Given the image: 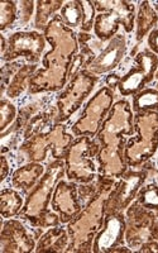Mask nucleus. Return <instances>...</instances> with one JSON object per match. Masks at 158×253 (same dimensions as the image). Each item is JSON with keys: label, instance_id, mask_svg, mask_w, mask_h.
I'll return each instance as SVG.
<instances>
[{"label": "nucleus", "instance_id": "31", "mask_svg": "<svg viewBox=\"0 0 158 253\" xmlns=\"http://www.w3.org/2000/svg\"><path fill=\"white\" fill-rule=\"evenodd\" d=\"M148 47L155 55H158V28L153 29L148 36Z\"/></svg>", "mask_w": 158, "mask_h": 253}, {"label": "nucleus", "instance_id": "7", "mask_svg": "<svg viewBox=\"0 0 158 253\" xmlns=\"http://www.w3.org/2000/svg\"><path fill=\"white\" fill-rule=\"evenodd\" d=\"M100 151V147L95 143L91 137L82 135L72 142L67 151L65 165L66 176L70 181H78L81 184H90L96 176L92 157Z\"/></svg>", "mask_w": 158, "mask_h": 253}, {"label": "nucleus", "instance_id": "23", "mask_svg": "<svg viewBox=\"0 0 158 253\" xmlns=\"http://www.w3.org/2000/svg\"><path fill=\"white\" fill-rule=\"evenodd\" d=\"M132 109L135 113L158 112V90L143 89L133 96Z\"/></svg>", "mask_w": 158, "mask_h": 253}, {"label": "nucleus", "instance_id": "8", "mask_svg": "<svg viewBox=\"0 0 158 253\" xmlns=\"http://www.w3.org/2000/svg\"><path fill=\"white\" fill-rule=\"evenodd\" d=\"M72 142L74 137L66 132V126L57 123L49 132L40 133L27 139L20 147V151L27 153L29 162L43 161L48 150L52 151L56 160H63L66 158Z\"/></svg>", "mask_w": 158, "mask_h": 253}, {"label": "nucleus", "instance_id": "30", "mask_svg": "<svg viewBox=\"0 0 158 253\" xmlns=\"http://www.w3.org/2000/svg\"><path fill=\"white\" fill-rule=\"evenodd\" d=\"M20 8L18 10V17L20 18V23L26 24L33 13V5L35 1H20Z\"/></svg>", "mask_w": 158, "mask_h": 253}, {"label": "nucleus", "instance_id": "24", "mask_svg": "<svg viewBox=\"0 0 158 253\" xmlns=\"http://www.w3.org/2000/svg\"><path fill=\"white\" fill-rule=\"evenodd\" d=\"M37 14H36L35 27L40 31H43L47 28L48 23L51 22L49 17L55 14L58 9H62L63 1L62 0H52V1H44V0H40L37 1ZM55 17V15H53Z\"/></svg>", "mask_w": 158, "mask_h": 253}, {"label": "nucleus", "instance_id": "6", "mask_svg": "<svg viewBox=\"0 0 158 253\" xmlns=\"http://www.w3.org/2000/svg\"><path fill=\"white\" fill-rule=\"evenodd\" d=\"M99 14L95 18L94 33L101 41L107 42L118 33L119 26H123L126 33L134 28L135 6L125 0H108V1H94Z\"/></svg>", "mask_w": 158, "mask_h": 253}, {"label": "nucleus", "instance_id": "16", "mask_svg": "<svg viewBox=\"0 0 158 253\" xmlns=\"http://www.w3.org/2000/svg\"><path fill=\"white\" fill-rule=\"evenodd\" d=\"M1 252L28 253L36 251V242L19 220L9 219L1 223Z\"/></svg>", "mask_w": 158, "mask_h": 253}, {"label": "nucleus", "instance_id": "5", "mask_svg": "<svg viewBox=\"0 0 158 253\" xmlns=\"http://www.w3.org/2000/svg\"><path fill=\"white\" fill-rule=\"evenodd\" d=\"M133 124L137 135L125 143L124 158L128 166L138 167L158 148V112L135 113Z\"/></svg>", "mask_w": 158, "mask_h": 253}, {"label": "nucleus", "instance_id": "15", "mask_svg": "<svg viewBox=\"0 0 158 253\" xmlns=\"http://www.w3.org/2000/svg\"><path fill=\"white\" fill-rule=\"evenodd\" d=\"M126 223L121 213L108 214L105 221L92 243V252L107 253L114 252L115 248L123 245Z\"/></svg>", "mask_w": 158, "mask_h": 253}, {"label": "nucleus", "instance_id": "11", "mask_svg": "<svg viewBox=\"0 0 158 253\" xmlns=\"http://www.w3.org/2000/svg\"><path fill=\"white\" fill-rule=\"evenodd\" d=\"M157 69L158 56L150 49L141 51L135 56L134 66L119 80V92L123 96L135 95L155 79Z\"/></svg>", "mask_w": 158, "mask_h": 253}, {"label": "nucleus", "instance_id": "10", "mask_svg": "<svg viewBox=\"0 0 158 253\" xmlns=\"http://www.w3.org/2000/svg\"><path fill=\"white\" fill-rule=\"evenodd\" d=\"M98 83V76L81 70L71 79L67 87L57 96V118L56 122L61 123L71 117L82 105L85 99L90 95Z\"/></svg>", "mask_w": 158, "mask_h": 253}, {"label": "nucleus", "instance_id": "17", "mask_svg": "<svg viewBox=\"0 0 158 253\" xmlns=\"http://www.w3.org/2000/svg\"><path fill=\"white\" fill-rule=\"evenodd\" d=\"M51 207L58 214L61 223L71 221L80 213L82 207L78 198V185L61 180L53 191Z\"/></svg>", "mask_w": 158, "mask_h": 253}, {"label": "nucleus", "instance_id": "1", "mask_svg": "<svg viewBox=\"0 0 158 253\" xmlns=\"http://www.w3.org/2000/svg\"><path fill=\"white\" fill-rule=\"evenodd\" d=\"M44 38L51 44V51L43 56V69L37 70L29 81V94L57 91L69 79L72 61L78 55L76 35L66 27L60 15H55L44 29Z\"/></svg>", "mask_w": 158, "mask_h": 253}, {"label": "nucleus", "instance_id": "12", "mask_svg": "<svg viewBox=\"0 0 158 253\" xmlns=\"http://www.w3.org/2000/svg\"><path fill=\"white\" fill-rule=\"evenodd\" d=\"M44 48L46 38L40 32H15L8 38V48L1 56V60L5 62H12L17 58L24 57L32 65H36L40 61Z\"/></svg>", "mask_w": 158, "mask_h": 253}, {"label": "nucleus", "instance_id": "25", "mask_svg": "<svg viewBox=\"0 0 158 253\" xmlns=\"http://www.w3.org/2000/svg\"><path fill=\"white\" fill-rule=\"evenodd\" d=\"M61 19L66 27L69 28H76L82 23V6L81 1L74 0V1H67L61 9Z\"/></svg>", "mask_w": 158, "mask_h": 253}, {"label": "nucleus", "instance_id": "2", "mask_svg": "<svg viewBox=\"0 0 158 253\" xmlns=\"http://www.w3.org/2000/svg\"><path fill=\"white\" fill-rule=\"evenodd\" d=\"M134 115L129 101L119 100L113 105L112 110L104 121L96 135L100 142L98 161L100 165V175L105 177L120 178L126 171L124 158L125 135L134 133L133 124Z\"/></svg>", "mask_w": 158, "mask_h": 253}, {"label": "nucleus", "instance_id": "26", "mask_svg": "<svg viewBox=\"0 0 158 253\" xmlns=\"http://www.w3.org/2000/svg\"><path fill=\"white\" fill-rule=\"evenodd\" d=\"M137 203L146 209L151 210L158 218V186L156 184H150L139 190L137 195Z\"/></svg>", "mask_w": 158, "mask_h": 253}, {"label": "nucleus", "instance_id": "22", "mask_svg": "<svg viewBox=\"0 0 158 253\" xmlns=\"http://www.w3.org/2000/svg\"><path fill=\"white\" fill-rule=\"evenodd\" d=\"M36 72H37V65H24L9 83L6 89V95L9 98H18L26 90V87L29 86V81Z\"/></svg>", "mask_w": 158, "mask_h": 253}, {"label": "nucleus", "instance_id": "29", "mask_svg": "<svg viewBox=\"0 0 158 253\" xmlns=\"http://www.w3.org/2000/svg\"><path fill=\"white\" fill-rule=\"evenodd\" d=\"M81 6H82V23H81V31L83 33L90 32L94 28L95 23V9L94 1H81Z\"/></svg>", "mask_w": 158, "mask_h": 253}, {"label": "nucleus", "instance_id": "18", "mask_svg": "<svg viewBox=\"0 0 158 253\" xmlns=\"http://www.w3.org/2000/svg\"><path fill=\"white\" fill-rule=\"evenodd\" d=\"M44 167L38 162H29L24 165L17 171H14L12 176V185L13 187L23 191L33 189L40 181V177L43 176Z\"/></svg>", "mask_w": 158, "mask_h": 253}, {"label": "nucleus", "instance_id": "19", "mask_svg": "<svg viewBox=\"0 0 158 253\" xmlns=\"http://www.w3.org/2000/svg\"><path fill=\"white\" fill-rule=\"evenodd\" d=\"M70 238L63 228H51L40 238L36 252H67Z\"/></svg>", "mask_w": 158, "mask_h": 253}, {"label": "nucleus", "instance_id": "28", "mask_svg": "<svg viewBox=\"0 0 158 253\" xmlns=\"http://www.w3.org/2000/svg\"><path fill=\"white\" fill-rule=\"evenodd\" d=\"M17 118V108L8 99L0 101V130L4 133L10 124Z\"/></svg>", "mask_w": 158, "mask_h": 253}, {"label": "nucleus", "instance_id": "13", "mask_svg": "<svg viewBox=\"0 0 158 253\" xmlns=\"http://www.w3.org/2000/svg\"><path fill=\"white\" fill-rule=\"evenodd\" d=\"M121 180L115 185L110 193L107 203L108 214L121 213L124 209L129 207L133 199L137 198L142 185L146 181V171H125Z\"/></svg>", "mask_w": 158, "mask_h": 253}, {"label": "nucleus", "instance_id": "27", "mask_svg": "<svg viewBox=\"0 0 158 253\" xmlns=\"http://www.w3.org/2000/svg\"><path fill=\"white\" fill-rule=\"evenodd\" d=\"M18 18V8L15 1L4 0L0 3V29L5 31L13 27Z\"/></svg>", "mask_w": 158, "mask_h": 253}, {"label": "nucleus", "instance_id": "14", "mask_svg": "<svg viewBox=\"0 0 158 253\" xmlns=\"http://www.w3.org/2000/svg\"><path fill=\"white\" fill-rule=\"evenodd\" d=\"M126 53V40L124 35H117L91 60L86 61L82 70L92 75L108 74L121 62Z\"/></svg>", "mask_w": 158, "mask_h": 253}, {"label": "nucleus", "instance_id": "3", "mask_svg": "<svg viewBox=\"0 0 158 253\" xmlns=\"http://www.w3.org/2000/svg\"><path fill=\"white\" fill-rule=\"evenodd\" d=\"M114 180L112 177L101 176L99 178V190L94 198L87 203L86 208L75 218L69 221L67 232L70 243L67 252H90L92 243L103 228L107 215V203L112 190L114 189Z\"/></svg>", "mask_w": 158, "mask_h": 253}, {"label": "nucleus", "instance_id": "4", "mask_svg": "<svg viewBox=\"0 0 158 253\" xmlns=\"http://www.w3.org/2000/svg\"><path fill=\"white\" fill-rule=\"evenodd\" d=\"M65 173L66 165L63 164L62 160L49 164L46 172L27 198L26 204L20 211V216L37 228L57 227L61 223L60 216L48 210V204L56 186Z\"/></svg>", "mask_w": 158, "mask_h": 253}, {"label": "nucleus", "instance_id": "20", "mask_svg": "<svg viewBox=\"0 0 158 253\" xmlns=\"http://www.w3.org/2000/svg\"><path fill=\"white\" fill-rule=\"evenodd\" d=\"M158 15L152 8L150 1H142L137 15V41L143 40L148 32L153 31V27L157 24Z\"/></svg>", "mask_w": 158, "mask_h": 253}, {"label": "nucleus", "instance_id": "32", "mask_svg": "<svg viewBox=\"0 0 158 253\" xmlns=\"http://www.w3.org/2000/svg\"><path fill=\"white\" fill-rule=\"evenodd\" d=\"M8 172H9V165H8V160H6L5 156H1V181H4L6 178V176H8Z\"/></svg>", "mask_w": 158, "mask_h": 253}, {"label": "nucleus", "instance_id": "21", "mask_svg": "<svg viewBox=\"0 0 158 253\" xmlns=\"http://www.w3.org/2000/svg\"><path fill=\"white\" fill-rule=\"evenodd\" d=\"M0 213L4 219L13 218L23 209V199L14 189H3L0 193Z\"/></svg>", "mask_w": 158, "mask_h": 253}, {"label": "nucleus", "instance_id": "9", "mask_svg": "<svg viewBox=\"0 0 158 253\" xmlns=\"http://www.w3.org/2000/svg\"><path fill=\"white\" fill-rule=\"evenodd\" d=\"M114 94L113 90L104 86L87 101L86 107L81 113L80 118L71 126V130L76 137H95L100 130L104 121L113 108Z\"/></svg>", "mask_w": 158, "mask_h": 253}]
</instances>
